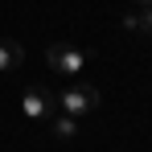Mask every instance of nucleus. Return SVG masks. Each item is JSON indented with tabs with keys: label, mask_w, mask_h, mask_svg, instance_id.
Instances as JSON below:
<instances>
[{
	"label": "nucleus",
	"mask_w": 152,
	"mask_h": 152,
	"mask_svg": "<svg viewBox=\"0 0 152 152\" xmlns=\"http://www.w3.org/2000/svg\"><path fill=\"white\" fill-rule=\"evenodd\" d=\"M21 115H25L29 124H45L53 115V95L45 86H29L25 95H21Z\"/></svg>",
	"instance_id": "obj_3"
},
{
	"label": "nucleus",
	"mask_w": 152,
	"mask_h": 152,
	"mask_svg": "<svg viewBox=\"0 0 152 152\" xmlns=\"http://www.w3.org/2000/svg\"><path fill=\"white\" fill-rule=\"evenodd\" d=\"M91 58H95V50L91 45H74V41H53L45 50V62H50L53 74H78Z\"/></svg>",
	"instance_id": "obj_1"
},
{
	"label": "nucleus",
	"mask_w": 152,
	"mask_h": 152,
	"mask_svg": "<svg viewBox=\"0 0 152 152\" xmlns=\"http://www.w3.org/2000/svg\"><path fill=\"white\" fill-rule=\"evenodd\" d=\"M124 29H127V33H136V29H140V21H136V12H127V17H124Z\"/></svg>",
	"instance_id": "obj_7"
},
{
	"label": "nucleus",
	"mask_w": 152,
	"mask_h": 152,
	"mask_svg": "<svg viewBox=\"0 0 152 152\" xmlns=\"http://www.w3.org/2000/svg\"><path fill=\"white\" fill-rule=\"evenodd\" d=\"M25 62V50L17 45V41H4L0 37V74H8V70H17Z\"/></svg>",
	"instance_id": "obj_4"
},
{
	"label": "nucleus",
	"mask_w": 152,
	"mask_h": 152,
	"mask_svg": "<svg viewBox=\"0 0 152 152\" xmlns=\"http://www.w3.org/2000/svg\"><path fill=\"white\" fill-rule=\"evenodd\" d=\"M136 21H140V33H152V8H140Z\"/></svg>",
	"instance_id": "obj_6"
},
{
	"label": "nucleus",
	"mask_w": 152,
	"mask_h": 152,
	"mask_svg": "<svg viewBox=\"0 0 152 152\" xmlns=\"http://www.w3.org/2000/svg\"><path fill=\"white\" fill-rule=\"evenodd\" d=\"M99 107V86H91V82H74V86H66L62 95H53V111H66V115H86V111H95Z\"/></svg>",
	"instance_id": "obj_2"
},
{
	"label": "nucleus",
	"mask_w": 152,
	"mask_h": 152,
	"mask_svg": "<svg viewBox=\"0 0 152 152\" xmlns=\"http://www.w3.org/2000/svg\"><path fill=\"white\" fill-rule=\"evenodd\" d=\"M132 4H136V8H152V0H132Z\"/></svg>",
	"instance_id": "obj_8"
},
{
	"label": "nucleus",
	"mask_w": 152,
	"mask_h": 152,
	"mask_svg": "<svg viewBox=\"0 0 152 152\" xmlns=\"http://www.w3.org/2000/svg\"><path fill=\"white\" fill-rule=\"evenodd\" d=\"M53 136H58V140H74L78 136V119L66 115V111H58V115H53Z\"/></svg>",
	"instance_id": "obj_5"
}]
</instances>
